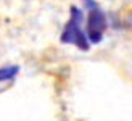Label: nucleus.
<instances>
[{
	"label": "nucleus",
	"instance_id": "f03ea898",
	"mask_svg": "<svg viewBox=\"0 0 132 121\" xmlns=\"http://www.w3.org/2000/svg\"><path fill=\"white\" fill-rule=\"evenodd\" d=\"M89 10L87 16V39L90 44H100L103 40V34L108 28V19L105 11L97 5L95 0H84Z\"/></svg>",
	"mask_w": 132,
	"mask_h": 121
},
{
	"label": "nucleus",
	"instance_id": "f257e3e1",
	"mask_svg": "<svg viewBox=\"0 0 132 121\" xmlns=\"http://www.w3.org/2000/svg\"><path fill=\"white\" fill-rule=\"evenodd\" d=\"M82 21H84L82 10L77 8L76 5H72L69 19H68V23H66L61 36H60V40L63 44L76 45L79 50L87 52L90 49V42L87 39V32H84V29H82Z\"/></svg>",
	"mask_w": 132,
	"mask_h": 121
},
{
	"label": "nucleus",
	"instance_id": "7ed1b4c3",
	"mask_svg": "<svg viewBox=\"0 0 132 121\" xmlns=\"http://www.w3.org/2000/svg\"><path fill=\"white\" fill-rule=\"evenodd\" d=\"M19 66L18 65H6V66H0V84L5 82H11L15 81L16 76L19 74Z\"/></svg>",
	"mask_w": 132,
	"mask_h": 121
}]
</instances>
